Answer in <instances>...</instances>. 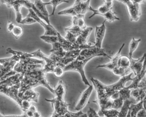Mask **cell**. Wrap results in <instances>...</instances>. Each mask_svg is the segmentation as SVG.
<instances>
[{"mask_svg": "<svg viewBox=\"0 0 146 117\" xmlns=\"http://www.w3.org/2000/svg\"><path fill=\"white\" fill-rule=\"evenodd\" d=\"M64 68L60 66H57L54 69L53 73L56 77H60L64 75Z\"/></svg>", "mask_w": 146, "mask_h": 117, "instance_id": "43", "label": "cell"}, {"mask_svg": "<svg viewBox=\"0 0 146 117\" xmlns=\"http://www.w3.org/2000/svg\"><path fill=\"white\" fill-rule=\"evenodd\" d=\"M146 95V90L137 88L131 91V96L137 102L142 101Z\"/></svg>", "mask_w": 146, "mask_h": 117, "instance_id": "21", "label": "cell"}, {"mask_svg": "<svg viewBox=\"0 0 146 117\" xmlns=\"http://www.w3.org/2000/svg\"><path fill=\"white\" fill-rule=\"evenodd\" d=\"M72 25L78 26L82 29L87 27L84 15H78L77 16L72 17Z\"/></svg>", "mask_w": 146, "mask_h": 117, "instance_id": "25", "label": "cell"}, {"mask_svg": "<svg viewBox=\"0 0 146 117\" xmlns=\"http://www.w3.org/2000/svg\"><path fill=\"white\" fill-rule=\"evenodd\" d=\"M146 54V53H144L142 57L137 59L129 58L131 61L130 67L135 76H137L141 71Z\"/></svg>", "mask_w": 146, "mask_h": 117, "instance_id": "14", "label": "cell"}, {"mask_svg": "<svg viewBox=\"0 0 146 117\" xmlns=\"http://www.w3.org/2000/svg\"><path fill=\"white\" fill-rule=\"evenodd\" d=\"M62 117H88V116L87 113H84L82 110L76 113L68 111V112Z\"/></svg>", "mask_w": 146, "mask_h": 117, "instance_id": "37", "label": "cell"}, {"mask_svg": "<svg viewBox=\"0 0 146 117\" xmlns=\"http://www.w3.org/2000/svg\"><path fill=\"white\" fill-rule=\"evenodd\" d=\"M40 117H42V116H41Z\"/></svg>", "mask_w": 146, "mask_h": 117, "instance_id": "55", "label": "cell"}, {"mask_svg": "<svg viewBox=\"0 0 146 117\" xmlns=\"http://www.w3.org/2000/svg\"><path fill=\"white\" fill-rule=\"evenodd\" d=\"M39 93L34 89H28L22 92H19V97L22 100H27L30 102L38 101Z\"/></svg>", "mask_w": 146, "mask_h": 117, "instance_id": "15", "label": "cell"}, {"mask_svg": "<svg viewBox=\"0 0 146 117\" xmlns=\"http://www.w3.org/2000/svg\"><path fill=\"white\" fill-rule=\"evenodd\" d=\"M49 56L52 59L55 61V63H56L57 66L61 67L64 68L67 65H69L75 60L66 57H64V58H60V57L56 56L55 55L53 54H51Z\"/></svg>", "mask_w": 146, "mask_h": 117, "instance_id": "20", "label": "cell"}, {"mask_svg": "<svg viewBox=\"0 0 146 117\" xmlns=\"http://www.w3.org/2000/svg\"><path fill=\"white\" fill-rule=\"evenodd\" d=\"M46 101L52 103L54 108V112L62 117L68 112V107L69 105L64 100H60L54 97L52 99H45Z\"/></svg>", "mask_w": 146, "mask_h": 117, "instance_id": "9", "label": "cell"}, {"mask_svg": "<svg viewBox=\"0 0 146 117\" xmlns=\"http://www.w3.org/2000/svg\"><path fill=\"white\" fill-rule=\"evenodd\" d=\"M125 45V43L122 44V46L118 51L117 53L114 56L111 57V61L110 62L106 64H104V65H98V66L96 67V68L102 67V68H106V69L112 71L115 67L118 66V61L119 59L121 56L120 54H121V50H122L123 48L124 47Z\"/></svg>", "mask_w": 146, "mask_h": 117, "instance_id": "16", "label": "cell"}, {"mask_svg": "<svg viewBox=\"0 0 146 117\" xmlns=\"http://www.w3.org/2000/svg\"><path fill=\"white\" fill-rule=\"evenodd\" d=\"M40 38L44 42L52 44L58 42V36H46L43 35L41 36Z\"/></svg>", "mask_w": 146, "mask_h": 117, "instance_id": "32", "label": "cell"}, {"mask_svg": "<svg viewBox=\"0 0 146 117\" xmlns=\"http://www.w3.org/2000/svg\"><path fill=\"white\" fill-rule=\"evenodd\" d=\"M20 86L21 84L11 86L1 85L0 91L1 94L5 95L15 102L21 108L22 107V100L19 97V92Z\"/></svg>", "mask_w": 146, "mask_h": 117, "instance_id": "7", "label": "cell"}, {"mask_svg": "<svg viewBox=\"0 0 146 117\" xmlns=\"http://www.w3.org/2000/svg\"><path fill=\"white\" fill-rule=\"evenodd\" d=\"M113 74L116 76L120 77L129 75L132 72L130 67H115L112 71Z\"/></svg>", "mask_w": 146, "mask_h": 117, "instance_id": "24", "label": "cell"}, {"mask_svg": "<svg viewBox=\"0 0 146 117\" xmlns=\"http://www.w3.org/2000/svg\"><path fill=\"white\" fill-rule=\"evenodd\" d=\"M29 13L27 15V17H31L34 19L36 22L39 23L45 29V32L44 35L46 36H58V31L54 28L52 25H49L46 23L42 21V20L40 19L36 14L34 10L32 9H29Z\"/></svg>", "mask_w": 146, "mask_h": 117, "instance_id": "8", "label": "cell"}, {"mask_svg": "<svg viewBox=\"0 0 146 117\" xmlns=\"http://www.w3.org/2000/svg\"><path fill=\"white\" fill-rule=\"evenodd\" d=\"M83 29L79 27L78 26L71 25L69 27L65 28V31H70L73 34L79 36Z\"/></svg>", "mask_w": 146, "mask_h": 117, "instance_id": "36", "label": "cell"}, {"mask_svg": "<svg viewBox=\"0 0 146 117\" xmlns=\"http://www.w3.org/2000/svg\"><path fill=\"white\" fill-rule=\"evenodd\" d=\"M131 89H127L126 87H125L119 91V97L123 99L124 101L126 100H129L131 96Z\"/></svg>", "mask_w": 146, "mask_h": 117, "instance_id": "33", "label": "cell"}, {"mask_svg": "<svg viewBox=\"0 0 146 117\" xmlns=\"http://www.w3.org/2000/svg\"><path fill=\"white\" fill-rule=\"evenodd\" d=\"M22 107L21 109L23 112L29 110L31 106V102L27 100H22Z\"/></svg>", "mask_w": 146, "mask_h": 117, "instance_id": "45", "label": "cell"}, {"mask_svg": "<svg viewBox=\"0 0 146 117\" xmlns=\"http://www.w3.org/2000/svg\"><path fill=\"white\" fill-rule=\"evenodd\" d=\"M36 23V21L34 19L31 17L26 16V18L22 19L20 24H23L30 25Z\"/></svg>", "mask_w": 146, "mask_h": 117, "instance_id": "44", "label": "cell"}, {"mask_svg": "<svg viewBox=\"0 0 146 117\" xmlns=\"http://www.w3.org/2000/svg\"><path fill=\"white\" fill-rule=\"evenodd\" d=\"M30 57L36 58L42 60L45 62V65L42 68V70L45 73H53L55 67H57L56 63L54 61L51 59L49 56L43 54L40 50H37L32 53H30Z\"/></svg>", "mask_w": 146, "mask_h": 117, "instance_id": "6", "label": "cell"}, {"mask_svg": "<svg viewBox=\"0 0 146 117\" xmlns=\"http://www.w3.org/2000/svg\"><path fill=\"white\" fill-rule=\"evenodd\" d=\"M65 36H64V38L68 42L72 44H74L76 42L77 38L78 36L73 34L70 31H66Z\"/></svg>", "mask_w": 146, "mask_h": 117, "instance_id": "39", "label": "cell"}, {"mask_svg": "<svg viewBox=\"0 0 146 117\" xmlns=\"http://www.w3.org/2000/svg\"><path fill=\"white\" fill-rule=\"evenodd\" d=\"M43 67L41 65H31L19 61L16 64L14 70L17 73H19L24 77L30 72L35 69L42 68Z\"/></svg>", "mask_w": 146, "mask_h": 117, "instance_id": "11", "label": "cell"}, {"mask_svg": "<svg viewBox=\"0 0 146 117\" xmlns=\"http://www.w3.org/2000/svg\"><path fill=\"white\" fill-rule=\"evenodd\" d=\"M58 14L59 15H70V16H72V17L77 16V15L75 12L74 8L72 6L65 9L62 10V11H60L58 13Z\"/></svg>", "mask_w": 146, "mask_h": 117, "instance_id": "34", "label": "cell"}, {"mask_svg": "<svg viewBox=\"0 0 146 117\" xmlns=\"http://www.w3.org/2000/svg\"><path fill=\"white\" fill-rule=\"evenodd\" d=\"M33 10H34L35 13L36 14V15L37 16H38L39 18H40V19H41L42 20H45L46 21V23L47 24H48L49 25H51V23H50V20H49V19H47L44 15H43L42 14L38 9H37L36 7L35 6V4L33 3L32 5V7H31V8Z\"/></svg>", "mask_w": 146, "mask_h": 117, "instance_id": "38", "label": "cell"}, {"mask_svg": "<svg viewBox=\"0 0 146 117\" xmlns=\"http://www.w3.org/2000/svg\"><path fill=\"white\" fill-rule=\"evenodd\" d=\"M93 30V27L88 26L84 29L77 38L76 43L81 46L88 45L87 42Z\"/></svg>", "mask_w": 146, "mask_h": 117, "instance_id": "17", "label": "cell"}, {"mask_svg": "<svg viewBox=\"0 0 146 117\" xmlns=\"http://www.w3.org/2000/svg\"><path fill=\"white\" fill-rule=\"evenodd\" d=\"M87 114L88 117H100L98 115V113L96 112L94 109L91 107L89 108Z\"/></svg>", "mask_w": 146, "mask_h": 117, "instance_id": "47", "label": "cell"}, {"mask_svg": "<svg viewBox=\"0 0 146 117\" xmlns=\"http://www.w3.org/2000/svg\"><path fill=\"white\" fill-rule=\"evenodd\" d=\"M141 41V38L135 39L134 37L132 38V40L131 41L129 45V58H132V55L135 50L137 49L139 43Z\"/></svg>", "mask_w": 146, "mask_h": 117, "instance_id": "29", "label": "cell"}, {"mask_svg": "<svg viewBox=\"0 0 146 117\" xmlns=\"http://www.w3.org/2000/svg\"><path fill=\"white\" fill-rule=\"evenodd\" d=\"M15 24L11 21H9L7 25V30L9 32H12L14 28H15Z\"/></svg>", "mask_w": 146, "mask_h": 117, "instance_id": "49", "label": "cell"}, {"mask_svg": "<svg viewBox=\"0 0 146 117\" xmlns=\"http://www.w3.org/2000/svg\"><path fill=\"white\" fill-rule=\"evenodd\" d=\"M138 88H141L146 90V75L139 83Z\"/></svg>", "mask_w": 146, "mask_h": 117, "instance_id": "48", "label": "cell"}, {"mask_svg": "<svg viewBox=\"0 0 146 117\" xmlns=\"http://www.w3.org/2000/svg\"><path fill=\"white\" fill-rule=\"evenodd\" d=\"M126 5L129 15L130 19L131 21H137L141 15V5L145 1L142 0H119L117 1Z\"/></svg>", "mask_w": 146, "mask_h": 117, "instance_id": "5", "label": "cell"}, {"mask_svg": "<svg viewBox=\"0 0 146 117\" xmlns=\"http://www.w3.org/2000/svg\"><path fill=\"white\" fill-rule=\"evenodd\" d=\"M103 1L104 2V5H106L107 7L109 9H111L113 5V1L107 0V1Z\"/></svg>", "mask_w": 146, "mask_h": 117, "instance_id": "50", "label": "cell"}, {"mask_svg": "<svg viewBox=\"0 0 146 117\" xmlns=\"http://www.w3.org/2000/svg\"><path fill=\"white\" fill-rule=\"evenodd\" d=\"M132 103V102L131 101L129 100H127L124 101L122 108H120V111L117 117H127L128 112L129 110L130 107Z\"/></svg>", "mask_w": 146, "mask_h": 117, "instance_id": "27", "label": "cell"}, {"mask_svg": "<svg viewBox=\"0 0 146 117\" xmlns=\"http://www.w3.org/2000/svg\"><path fill=\"white\" fill-rule=\"evenodd\" d=\"M23 32V28L21 26L16 25L12 33L15 38L18 39L22 36Z\"/></svg>", "mask_w": 146, "mask_h": 117, "instance_id": "40", "label": "cell"}, {"mask_svg": "<svg viewBox=\"0 0 146 117\" xmlns=\"http://www.w3.org/2000/svg\"><path fill=\"white\" fill-rule=\"evenodd\" d=\"M69 1H66V0H52V1H50L49 2V5L52 6L53 11L52 13L49 15V16L54 15V13L56 11V9L59 4L63 3H69Z\"/></svg>", "mask_w": 146, "mask_h": 117, "instance_id": "35", "label": "cell"}, {"mask_svg": "<svg viewBox=\"0 0 146 117\" xmlns=\"http://www.w3.org/2000/svg\"><path fill=\"white\" fill-rule=\"evenodd\" d=\"M131 61L129 57L126 56H121L118 61V66L123 67H130Z\"/></svg>", "mask_w": 146, "mask_h": 117, "instance_id": "31", "label": "cell"}, {"mask_svg": "<svg viewBox=\"0 0 146 117\" xmlns=\"http://www.w3.org/2000/svg\"><path fill=\"white\" fill-rule=\"evenodd\" d=\"M1 3L5 4L8 8H12L15 11L16 15V21L20 24L23 19L21 9L22 7H24L28 9L31 8L33 3L30 1L24 0H4L1 1Z\"/></svg>", "mask_w": 146, "mask_h": 117, "instance_id": "4", "label": "cell"}, {"mask_svg": "<svg viewBox=\"0 0 146 117\" xmlns=\"http://www.w3.org/2000/svg\"><path fill=\"white\" fill-rule=\"evenodd\" d=\"M81 51L82 50H72V51H67L65 57L76 59L79 56Z\"/></svg>", "mask_w": 146, "mask_h": 117, "instance_id": "41", "label": "cell"}, {"mask_svg": "<svg viewBox=\"0 0 146 117\" xmlns=\"http://www.w3.org/2000/svg\"><path fill=\"white\" fill-rule=\"evenodd\" d=\"M23 113L25 114L28 117H34V114H35V112L30 109L23 112Z\"/></svg>", "mask_w": 146, "mask_h": 117, "instance_id": "51", "label": "cell"}, {"mask_svg": "<svg viewBox=\"0 0 146 117\" xmlns=\"http://www.w3.org/2000/svg\"><path fill=\"white\" fill-rule=\"evenodd\" d=\"M116 13L112 11L111 9L103 15L102 16L104 17L105 20L109 22H114L116 20H119V19L116 16Z\"/></svg>", "mask_w": 146, "mask_h": 117, "instance_id": "30", "label": "cell"}, {"mask_svg": "<svg viewBox=\"0 0 146 117\" xmlns=\"http://www.w3.org/2000/svg\"><path fill=\"white\" fill-rule=\"evenodd\" d=\"M35 5L37 9L47 19H49V16L48 12L46 8L47 5H49V3H44L41 0H36L35 1Z\"/></svg>", "mask_w": 146, "mask_h": 117, "instance_id": "23", "label": "cell"}, {"mask_svg": "<svg viewBox=\"0 0 146 117\" xmlns=\"http://www.w3.org/2000/svg\"><path fill=\"white\" fill-rule=\"evenodd\" d=\"M106 21V20H104L102 24L100 26H96L95 32L96 42L94 45L97 48H102V41L104 39L105 33H106V26L105 24Z\"/></svg>", "mask_w": 146, "mask_h": 117, "instance_id": "13", "label": "cell"}, {"mask_svg": "<svg viewBox=\"0 0 146 117\" xmlns=\"http://www.w3.org/2000/svg\"><path fill=\"white\" fill-rule=\"evenodd\" d=\"M41 116V115L40 113V112H38V111L35 112L34 117H40Z\"/></svg>", "mask_w": 146, "mask_h": 117, "instance_id": "54", "label": "cell"}, {"mask_svg": "<svg viewBox=\"0 0 146 117\" xmlns=\"http://www.w3.org/2000/svg\"><path fill=\"white\" fill-rule=\"evenodd\" d=\"M143 108L146 110V95L144 99L143 100Z\"/></svg>", "mask_w": 146, "mask_h": 117, "instance_id": "53", "label": "cell"}, {"mask_svg": "<svg viewBox=\"0 0 146 117\" xmlns=\"http://www.w3.org/2000/svg\"><path fill=\"white\" fill-rule=\"evenodd\" d=\"M42 68L35 69L24 76L22 80L19 92L28 89H33L37 86H43L48 89L54 95V90L49 85L47 81L46 74Z\"/></svg>", "mask_w": 146, "mask_h": 117, "instance_id": "2", "label": "cell"}, {"mask_svg": "<svg viewBox=\"0 0 146 117\" xmlns=\"http://www.w3.org/2000/svg\"><path fill=\"white\" fill-rule=\"evenodd\" d=\"M54 90L55 97L60 100H64L65 93V88L64 82L62 80H60L58 82Z\"/></svg>", "mask_w": 146, "mask_h": 117, "instance_id": "22", "label": "cell"}, {"mask_svg": "<svg viewBox=\"0 0 146 117\" xmlns=\"http://www.w3.org/2000/svg\"><path fill=\"white\" fill-rule=\"evenodd\" d=\"M23 76L19 73L9 77L3 81H1V85H4L8 86H13L21 84Z\"/></svg>", "mask_w": 146, "mask_h": 117, "instance_id": "19", "label": "cell"}, {"mask_svg": "<svg viewBox=\"0 0 146 117\" xmlns=\"http://www.w3.org/2000/svg\"><path fill=\"white\" fill-rule=\"evenodd\" d=\"M146 75V54L145 56V59L143 62V67L141 72L139 74L136 76L135 78H133L132 83L128 87H125L127 89H135L138 88V85L142 79L144 78Z\"/></svg>", "mask_w": 146, "mask_h": 117, "instance_id": "18", "label": "cell"}, {"mask_svg": "<svg viewBox=\"0 0 146 117\" xmlns=\"http://www.w3.org/2000/svg\"><path fill=\"white\" fill-rule=\"evenodd\" d=\"M111 9H109L107 7L106 5H104V4L100 6L97 9H94L90 6V11H92L93 12V14L91 16L89 17V19H91L96 15H99L102 16L103 15L108 12Z\"/></svg>", "mask_w": 146, "mask_h": 117, "instance_id": "28", "label": "cell"}, {"mask_svg": "<svg viewBox=\"0 0 146 117\" xmlns=\"http://www.w3.org/2000/svg\"><path fill=\"white\" fill-rule=\"evenodd\" d=\"M52 50H50V52H52V53L56 52V51L60 50L63 48H62V45L58 42L55 43L53 44H52Z\"/></svg>", "mask_w": 146, "mask_h": 117, "instance_id": "46", "label": "cell"}, {"mask_svg": "<svg viewBox=\"0 0 146 117\" xmlns=\"http://www.w3.org/2000/svg\"><path fill=\"white\" fill-rule=\"evenodd\" d=\"M29 109L31 110V111H32V112H36L37 111V108H36V106H35V105H31Z\"/></svg>", "mask_w": 146, "mask_h": 117, "instance_id": "52", "label": "cell"}, {"mask_svg": "<svg viewBox=\"0 0 146 117\" xmlns=\"http://www.w3.org/2000/svg\"><path fill=\"white\" fill-rule=\"evenodd\" d=\"M95 57L85 58L83 56L79 55V56L73 61L67 65L64 68L65 72L68 71H77L80 73L82 77V80L84 84L88 86H90V84L89 83L88 79L86 78L84 72V67L86 64L90 60Z\"/></svg>", "mask_w": 146, "mask_h": 117, "instance_id": "3", "label": "cell"}, {"mask_svg": "<svg viewBox=\"0 0 146 117\" xmlns=\"http://www.w3.org/2000/svg\"><path fill=\"white\" fill-rule=\"evenodd\" d=\"M123 102L124 101L120 97L118 99L114 100L113 102L112 109H116L117 110H118V109H120L123 104Z\"/></svg>", "mask_w": 146, "mask_h": 117, "instance_id": "42", "label": "cell"}, {"mask_svg": "<svg viewBox=\"0 0 146 117\" xmlns=\"http://www.w3.org/2000/svg\"><path fill=\"white\" fill-rule=\"evenodd\" d=\"M80 55L85 58H90L91 57L97 56H106L109 59H111V57L106 54L104 49L102 48H98L94 45L93 48L83 50L81 51Z\"/></svg>", "mask_w": 146, "mask_h": 117, "instance_id": "10", "label": "cell"}, {"mask_svg": "<svg viewBox=\"0 0 146 117\" xmlns=\"http://www.w3.org/2000/svg\"><path fill=\"white\" fill-rule=\"evenodd\" d=\"M93 90V86L90 85L82 92L75 107L76 111L79 112L82 111V109L86 106Z\"/></svg>", "mask_w": 146, "mask_h": 117, "instance_id": "12", "label": "cell"}, {"mask_svg": "<svg viewBox=\"0 0 146 117\" xmlns=\"http://www.w3.org/2000/svg\"><path fill=\"white\" fill-rule=\"evenodd\" d=\"M132 73L121 77L118 81L110 85H106L98 79L91 77L90 80L96 91V103L111 100L110 97L113 94L124 88L125 83L128 81L133 80V78L131 77Z\"/></svg>", "mask_w": 146, "mask_h": 117, "instance_id": "1", "label": "cell"}, {"mask_svg": "<svg viewBox=\"0 0 146 117\" xmlns=\"http://www.w3.org/2000/svg\"><path fill=\"white\" fill-rule=\"evenodd\" d=\"M118 110L114 109L99 110L98 114L100 117H117L118 115Z\"/></svg>", "mask_w": 146, "mask_h": 117, "instance_id": "26", "label": "cell"}]
</instances>
